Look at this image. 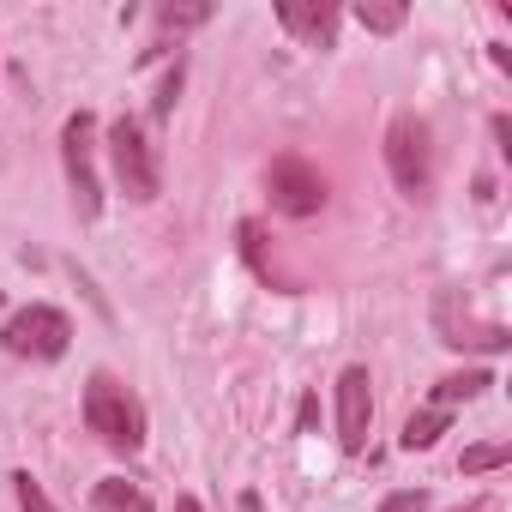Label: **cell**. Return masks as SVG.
<instances>
[{
    "label": "cell",
    "mask_w": 512,
    "mask_h": 512,
    "mask_svg": "<svg viewBox=\"0 0 512 512\" xmlns=\"http://www.w3.org/2000/svg\"><path fill=\"white\" fill-rule=\"evenodd\" d=\"M85 428H91L109 452H127V458H133V452L145 446V404H139L115 374L97 368V374L85 380Z\"/></svg>",
    "instance_id": "obj_1"
},
{
    "label": "cell",
    "mask_w": 512,
    "mask_h": 512,
    "mask_svg": "<svg viewBox=\"0 0 512 512\" xmlns=\"http://www.w3.org/2000/svg\"><path fill=\"white\" fill-rule=\"evenodd\" d=\"M109 169H115V181H121V193H127L133 205H151V199L163 193L157 145H151V133H145L133 115H121V121L109 127Z\"/></svg>",
    "instance_id": "obj_2"
},
{
    "label": "cell",
    "mask_w": 512,
    "mask_h": 512,
    "mask_svg": "<svg viewBox=\"0 0 512 512\" xmlns=\"http://www.w3.org/2000/svg\"><path fill=\"white\" fill-rule=\"evenodd\" d=\"M61 163H67V187H73V211L79 223H91L103 211V181H97V115L79 109L61 127Z\"/></svg>",
    "instance_id": "obj_3"
},
{
    "label": "cell",
    "mask_w": 512,
    "mask_h": 512,
    "mask_svg": "<svg viewBox=\"0 0 512 512\" xmlns=\"http://www.w3.org/2000/svg\"><path fill=\"white\" fill-rule=\"evenodd\" d=\"M386 169H392L398 193L428 199V187H434V145H428V121L422 115H392V127H386Z\"/></svg>",
    "instance_id": "obj_4"
},
{
    "label": "cell",
    "mask_w": 512,
    "mask_h": 512,
    "mask_svg": "<svg viewBox=\"0 0 512 512\" xmlns=\"http://www.w3.org/2000/svg\"><path fill=\"white\" fill-rule=\"evenodd\" d=\"M0 344H7L13 356H25V362H61L67 344H73V320L61 308H49V302H31V308H19L7 320Z\"/></svg>",
    "instance_id": "obj_5"
},
{
    "label": "cell",
    "mask_w": 512,
    "mask_h": 512,
    "mask_svg": "<svg viewBox=\"0 0 512 512\" xmlns=\"http://www.w3.org/2000/svg\"><path fill=\"white\" fill-rule=\"evenodd\" d=\"M266 193H272V211H284V217H314V211L326 205V175H320L308 157L284 151V157L266 169Z\"/></svg>",
    "instance_id": "obj_6"
},
{
    "label": "cell",
    "mask_w": 512,
    "mask_h": 512,
    "mask_svg": "<svg viewBox=\"0 0 512 512\" xmlns=\"http://www.w3.org/2000/svg\"><path fill=\"white\" fill-rule=\"evenodd\" d=\"M368 428H374V380L356 362V368L338 374V440H344V452H362Z\"/></svg>",
    "instance_id": "obj_7"
},
{
    "label": "cell",
    "mask_w": 512,
    "mask_h": 512,
    "mask_svg": "<svg viewBox=\"0 0 512 512\" xmlns=\"http://www.w3.org/2000/svg\"><path fill=\"white\" fill-rule=\"evenodd\" d=\"M434 332H440V344H452V350H506L512 344V332L500 326V320H458L452 314V296H440L434 302Z\"/></svg>",
    "instance_id": "obj_8"
},
{
    "label": "cell",
    "mask_w": 512,
    "mask_h": 512,
    "mask_svg": "<svg viewBox=\"0 0 512 512\" xmlns=\"http://www.w3.org/2000/svg\"><path fill=\"white\" fill-rule=\"evenodd\" d=\"M278 25L290 37H302L308 49H332L338 37V7H326V0H278Z\"/></svg>",
    "instance_id": "obj_9"
},
{
    "label": "cell",
    "mask_w": 512,
    "mask_h": 512,
    "mask_svg": "<svg viewBox=\"0 0 512 512\" xmlns=\"http://www.w3.org/2000/svg\"><path fill=\"white\" fill-rule=\"evenodd\" d=\"M488 386H494V374H488V368H464V374H446V380L434 386V398H428V404H440V410H458V404L482 398Z\"/></svg>",
    "instance_id": "obj_10"
},
{
    "label": "cell",
    "mask_w": 512,
    "mask_h": 512,
    "mask_svg": "<svg viewBox=\"0 0 512 512\" xmlns=\"http://www.w3.org/2000/svg\"><path fill=\"white\" fill-rule=\"evenodd\" d=\"M446 428H452V410H440V404H422V410H416V416L404 422L398 446H404V452H428V446H434V440H440Z\"/></svg>",
    "instance_id": "obj_11"
},
{
    "label": "cell",
    "mask_w": 512,
    "mask_h": 512,
    "mask_svg": "<svg viewBox=\"0 0 512 512\" xmlns=\"http://www.w3.org/2000/svg\"><path fill=\"white\" fill-rule=\"evenodd\" d=\"M91 506H97V512H151V500H145V488H133L127 476H109V482H97V494H91Z\"/></svg>",
    "instance_id": "obj_12"
},
{
    "label": "cell",
    "mask_w": 512,
    "mask_h": 512,
    "mask_svg": "<svg viewBox=\"0 0 512 512\" xmlns=\"http://www.w3.org/2000/svg\"><path fill=\"white\" fill-rule=\"evenodd\" d=\"M404 19H410L404 0H362V7H356V25H362V31H374V37L404 31Z\"/></svg>",
    "instance_id": "obj_13"
},
{
    "label": "cell",
    "mask_w": 512,
    "mask_h": 512,
    "mask_svg": "<svg viewBox=\"0 0 512 512\" xmlns=\"http://www.w3.org/2000/svg\"><path fill=\"white\" fill-rule=\"evenodd\" d=\"M512 458V440H482V446H470L464 452V476H482V470H500Z\"/></svg>",
    "instance_id": "obj_14"
},
{
    "label": "cell",
    "mask_w": 512,
    "mask_h": 512,
    "mask_svg": "<svg viewBox=\"0 0 512 512\" xmlns=\"http://www.w3.org/2000/svg\"><path fill=\"white\" fill-rule=\"evenodd\" d=\"M13 494H19V512H61V506L43 494V482H37L31 470H19V476H13Z\"/></svg>",
    "instance_id": "obj_15"
},
{
    "label": "cell",
    "mask_w": 512,
    "mask_h": 512,
    "mask_svg": "<svg viewBox=\"0 0 512 512\" xmlns=\"http://www.w3.org/2000/svg\"><path fill=\"white\" fill-rule=\"evenodd\" d=\"M205 19H211V7H157V25L163 31H193Z\"/></svg>",
    "instance_id": "obj_16"
},
{
    "label": "cell",
    "mask_w": 512,
    "mask_h": 512,
    "mask_svg": "<svg viewBox=\"0 0 512 512\" xmlns=\"http://www.w3.org/2000/svg\"><path fill=\"white\" fill-rule=\"evenodd\" d=\"M181 73H187V67H181V55H175V67H169V79H163V91H157V103H151V115H157V121L175 109V97H181Z\"/></svg>",
    "instance_id": "obj_17"
},
{
    "label": "cell",
    "mask_w": 512,
    "mask_h": 512,
    "mask_svg": "<svg viewBox=\"0 0 512 512\" xmlns=\"http://www.w3.org/2000/svg\"><path fill=\"white\" fill-rule=\"evenodd\" d=\"M380 512H428V494L422 488H398V494L380 500Z\"/></svg>",
    "instance_id": "obj_18"
},
{
    "label": "cell",
    "mask_w": 512,
    "mask_h": 512,
    "mask_svg": "<svg viewBox=\"0 0 512 512\" xmlns=\"http://www.w3.org/2000/svg\"><path fill=\"white\" fill-rule=\"evenodd\" d=\"M494 139H500V151L512 157V121H506V115H494Z\"/></svg>",
    "instance_id": "obj_19"
},
{
    "label": "cell",
    "mask_w": 512,
    "mask_h": 512,
    "mask_svg": "<svg viewBox=\"0 0 512 512\" xmlns=\"http://www.w3.org/2000/svg\"><path fill=\"white\" fill-rule=\"evenodd\" d=\"M175 512H205V506H199L193 494H181V500H175Z\"/></svg>",
    "instance_id": "obj_20"
},
{
    "label": "cell",
    "mask_w": 512,
    "mask_h": 512,
    "mask_svg": "<svg viewBox=\"0 0 512 512\" xmlns=\"http://www.w3.org/2000/svg\"><path fill=\"white\" fill-rule=\"evenodd\" d=\"M458 512H476V506H458Z\"/></svg>",
    "instance_id": "obj_21"
},
{
    "label": "cell",
    "mask_w": 512,
    "mask_h": 512,
    "mask_svg": "<svg viewBox=\"0 0 512 512\" xmlns=\"http://www.w3.org/2000/svg\"><path fill=\"white\" fill-rule=\"evenodd\" d=\"M0 302H7V296H0Z\"/></svg>",
    "instance_id": "obj_22"
}]
</instances>
